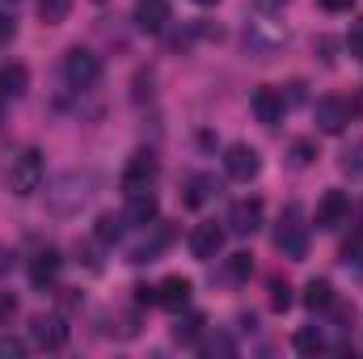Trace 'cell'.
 I'll return each mask as SVG.
<instances>
[{"label":"cell","instance_id":"17","mask_svg":"<svg viewBox=\"0 0 363 359\" xmlns=\"http://www.w3.org/2000/svg\"><path fill=\"white\" fill-rule=\"evenodd\" d=\"M26 89H30V68H26V64H17V60L0 64V97L9 101V97H21Z\"/></svg>","mask_w":363,"mask_h":359},{"label":"cell","instance_id":"39","mask_svg":"<svg viewBox=\"0 0 363 359\" xmlns=\"http://www.w3.org/2000/svg\"><path fill=\"white\" fill-rule=\"evenodd\" d=\"M359 220H363V207H359Z\"/></svg>","mask_w":363,"mask_h":359},{"label":"cell","instance_id":"36","mask_svg":"<svg viewBox=\"0 0 363 359\" xmlns=\"http://www.w3.org/2000/svg\"><path fill=\"white\" fill-rule=\"evenodd\" d=\"M194 4H203V9H207V4H220V0H194Z\"/></svg>","mask_w":363,"mask_h":359},{"label":"cell","instance_id":"5","mask_svg":"<svg viewBox=\"0 0 363 359\" xmlns=\"http://www.w3.org/2000/svg\"><path fill=\"white\" fill-rule=\"evenodd\" d=\"M64 81L72 89H93L101 81V60L93 55L89 47H68V55H64Z\"/></svg>","mask_w":363,"mask_h":359},{"label":"cell","instance_id":"10","mask_svg":"<svg viewBox=\"0 0 363 359\" xmlns=\"http://www.w3.org/2000/svg\"><path fill=\"white\" fill-rule=\"evenodd\" d=\"M355 118V110H351V101L347 97H321L317 101V127L325 131V136H338V131H347V123Z\"/></svg>","mask_w":363,"mask_h":359},{"label":"cell","instance_id":"27","mask_svg":"<svg viewBox=\"0 0 363 359\" xmlns=\"http://www.w3.org/2000/svg\"><path fill=\"white\" fill-rule=\"evenodd\" d=\"M203 326H207V321H203V313H190L186 321L174 326V338H178V343H194V338L203 334Z\"/></svg>","mask_w":363,"mask_h":359},{"label":"cell","instance_id":"41","mask_svg":"<svg viewBox=\"0 0 363 359\" xmlns=\"http://www.w3.org/2000/svg\"><path fill=\"white\" fill-rule=\"evenodd\" d=\"M97 4H101V0H97Z\"/></svg>","mask_w":363,"mask_h":359},{"label":"cell","instance_id":"14","mask_svg":"<svg viewBox=\"0 0 363 359\" xmlns=\"http://www.w3.org/2000/svg\"><path fill=\"white\" fill-rule=\"evenodd\" d=\"M60 267H64L60 250H38V254L30 258V283H34V287H51V283L60 279Z\"/></svg>","mask_w":363,"mask_h":359},{"label":"cell","instance_id":"25","mask_svg":"<svg viewBox=\"0 0 363 359\" xmlns=\"http://www.w3.org/2000/svg\"><path fill=\"white\" fill-rule=\"evenodd\" d=\"M224 275H228L233 283H245V279L254 275V254H228V263H224Z\"/></svg>","mask_w":363,"mask_h":359},{"label":"cell","instance_id":"22","mask_svg":"<svg viewBox=\"0 0 363 359\" xmlns=\"http://www.w3.org/2000/svg\"><path fill=\"white\" fill-rule=\"evenodd\" d=\"M123 216H97V228H93V237L101 241V245H114L118 237H123Z\"/></svg>","mask_w":363,"mask_h":359},{"label":"cell","instance_id":"1","mask_svg":"<svg viewBox=\"0 0 363 359\" xmlns=\"http://www.w3.org/2000/svg\"><path fill=\"white\" fill-rule=\"evenodd\" d=\"M89 199H93V174L68 170V174H60V178L51 182V190H47V211L68 220V216H77Z\"/></svg>","mask_w":363,"mask_h":359},{"label":"cell","instance_id":"19","mask_svg":"<svg viewBox=\"0 0 363 359\" xmlns=\"http://www.w3.org/2000/svg\"><path fill=\"white\" fill-rule=\"evenodd\" d=\"M169 241H174V228H165V224H161L152 241H144V245H135V250H131V263H152V258H157Z\"/></svg>","mask_w":363,"mask_h":359},{"label":"cell","instance_id":"11","mask_svg":"<svg viewBox=\"0 0 363 359\" xmlns=\"http://www.w3.org/2000/svg\"><path fill=\"white\" fill-rule=\"evenodd\" d=\"M220 250H224V228H220L216 220L194 224V233H190V254H194L199 263H211V258H220Z\"/></svg>","mask_w":363,"mask_h":359},{"label":"cell","instance_id":"15","mask_svg":"<svg viewBox=\"0 0 363 359\" xmlns=\"http://www.w3.org/2000/svg\"><path fill=\"white\" fill-rule=\"evenodd\" d=\"M157 304H161V309H174V313L186 309V304H190V279H186V275L161 279V283H157Z\"/></svg>","mask_w":363,"mask_h":359},{"label":"cell","instance_id":"9","mask_svg":"<svg viewBox=\"0 0 363 359\" xmlns=\"http://www.w3.org/2000/svg\"><path fill=\"white\" fill-rule=\"evenodd\" d=\"M262 216H267L262 199H237L233 211H228V233H237V237H254V233L262 228Z\"/></svg>","mask_w":363,"mask_h":359},{"label":"cell","instance_id":"34","mask_svg":"<svg viewBox=\"0 0 363 359\" xmlns=\"http://www.w3.org/2000/svg\"><path fill=\"white\" fill-rule=\"evenodd\" d=\"M13 34H17V21H13L9 13H0V47H4V43H9Z\"/></svg>","mask_w":363,"mask_h":359},{"label":"cell","instance_id":"3","mask_svg":"<svg viewBox=\"0 0 363 359\" xmlns=\"http://www.w3.org/2000/svg\"><path fill=\"white\" fill-rule=\"evenodd\" d=\"M43 153L38 148H21L17 157H13V165H9V190L13 194H34L38 186H43Z\"/></svg>","mask_w":363,"mask_h":359},{"label":"cell","instance_id":"12","mask_svg":"<svg viewBox=\"0 0 363 359\" xmlns=\"http://www.w3.org/2000/svg\"><path fill=\"white\" fill-rule=\"evenodd\" d=\"M250 106H254V114H258V123H262V127H279V123H283V110H287V101H283V89H271V85L254 89Z\"/></svg>","mask_w":363,"mask_h":359},{"label":"cell","instance_id":"23","mask_svg":"<svg viewBox=\"0 0 363 359\" xmlns=\"http://www.w3.org/2000/svg\"><path fill=\"white\" fill-rule=\"evenodd\" d=\"M68 13H72V0H38L43 26H60V21H68Z\"/></svg>","mask_w":363,"mask_h":359},{"label":"cell","instance_id":"7","mask_svg":"<svg viewBox=\"0 0 363 359\" xmlns=\"http://www.w3.org/2000/svg\"><path fill=\"white\" fill-rule=\"evenodd\" d=\"M347 216H351V199H347V190H325L321 199H317V211H313V224L317 228H338V224H347Z\"/></svg>","mask_w":363,"mask_h":359},{"label":"cell","instance_id":"32","mask_svg":"<svg viewBox=\"0 0 363 359\" xmlns=\"http://www.w3.org/2000/svg\"><path fill=\"white\" fill-rule=\"evenodd\" d=\"M342 263H347V267H363V237H355V241L342 245Z\"/></svg>","mask_w":363,"mask_h":359},{"label":"cell","instance_id":"26","mask_svg":"<svg viewBox=\"0 0 363 359\" xmlns=\"http://www.w3.org/2000/svg\"><path fill=\"white\" fill-rule=\"evenodd\" d=\"M342 174H351V178H363V140H355V144H347L342 148Z\"/></svg>","mask_w":363,"mask_h":359},{"label":"cell","instance_id":"31","mask_svg":"<svg viewBox=\"0 0 363 359\" xmlns=\"http://www.w3.org/2000/svg\"><path fill=\"white\" fill-rule=\"evenodd\" d=\"M13 317H17V296L0 292V326H13Z\"/></svg>","mask_w":363,"mask_h":359},{"label":"cell","instance_id":"2","mask_svg":"<svg viewBox=\"0 0 363 359\" xmlns=\"http://www.w3.org/2000/svg\"><path fill=\"white\" fill-rule=\"evenodd\" d=\"M274 245L283 250V258H296V263L308 254V228H304V216H300V207H296V203H287V207H283L279 228H274Z\"/></svg>","mask_w":363,"mask_h":359},{"label":"cell","instance_id":"6","mask_svg":"<svg viewBox=\"0 0 363 359\" xmlns=\"http://www.w3.org/2000/svg\"><path fill=\"white\" fill-rule=\"evenodd\" d=\"M30 338H34L43 351H64L68 338H72V326H68L60 313H38V317L30 321Z\"/></svg>","mask_w":363,"mask_h":359},{"label":"cell","instance_id":"30","mask_svg":"<svg viewBox=\"0 0 363 359\" xmlns=\"http://www.w3.org/2000/svg\"><path fill=\"white\" fill-rule=\"evenodd\" d=\"M347 51H351L355 60H363V17H355L351 30H347Z\"/></svg>","mask_w":363,"mask_h":359},{"label":"cell","instance_id":"16","mask_svg":"<svg viewBox=\"0 0 363 359\" xmlns=\"http://www.w3.org/2000/svg\"><path fill=\"white\" fill-rule=\"evenodd\" d=\"M123 220L135 224V228H148V224L157 220V194H152V190H144V194H127V211H123Z\"/></svg>","mask_w":363,"mask_h":359},{"label":"cell","instance_id":"35","mask_svg":"<svg viewBox=\"0 0 363 359\" xmlns=\"http://www.w3.org/2000/svg\"><path fill=\"white\" fill-rule=\"evenodd\" d=\"M351 4H355V0H321V9H325V13H347Z\"/></svg>","mask_w":363,"mask_h":359},{"label":"cell","instance_id":"4","mask_svg":"<svg viewBox=\"0 0 363 359\" xmlns=\"http://www.w3.org/2000/svg\"><path fill=\"white\" fill-rule=\"evenodd\" d=\"M161 178V161L148 153V148H140V153H131V161L123 165V194H144V190H152Z\"/></svg>","mask_w":363,"mask_h":359},{"label":"cell","instance_id":"33","mask_svg":"<svg viewBox=\"0 0 363 359\" xmlns=\"http://www.w3.org/2000/svg\"><path fill=\"white\" fill-rule=\"evenodd\" d=\"M21 355H26L21 338H0V359H21Z\"/></svg>","mask_w":363,"mask_h":359},{"label":"cell","instance_id":"37","mask_svg":"<svg viewBox=\"0 0 363 359\" xmlns=\"http://www.w3.org/2000/svg\"><path fill=\"white\" fill-rule=\"evenodd\" d=\"M4 4H21V0H4Z\"/></svg>","mask_w":363,"mask_h":359},{"label":"cell","instance_id":"20","mask_svg":"<svg viewBox=\"0 0 363 359\" xmlns=\"http://www.w3.org/2000/svg\"><path fill=\"white\" fill-rule=\"evenodd\" d=\"M304 304L317 313V309H330L334 304V287H330V279H308V287H304Z\"/></svg>","mask_w":363,"mask_h":359},{"label":"cell","instance_id":"29","mask_svg":"<svg viewBox=\"0 0 363 359\" xmlns=\"http://www.w3.org/2000/svg\"><path fill=\"white\" fill-rule=\"evenodd\" d=\"M271 309L274 313H287V309H291V287H287L283 279H274L271 283Z\"/></svg>","mask_w":363,"mask_h":359},{"label":"cell","instance_id":"38","mask_svg":"<svg viewBox=\"0 0 363 359\" xmlns=\"http://www.w3.org/2000/svg\"><path fill=\"white\" fill-rule=\"evenodd\" d=\"M0 258H4V250H0ZM0 270H4V263H0Z\"/></svg>","mask_w":363,"mask_h":359},{"label":"cell","instance_id":"21","mask_svg":"<svg viewBox=\"0 0 363 359\" xmlns=\"http://www.w3.org/2000/svg\"><path fill=\"white\" fill-rule=\"evenodd\" d=\"M287 161L296 165V170H308L313 161H317V140H291V148H287Z\"/></svg>","mask_w":363,"mask_h":359},{"label":"cell","instance_id":"28","mask_svg":"<svg viewBox=\"0 0 363 359\" xmlns=\"http://www.w3.org/2000/svg\"><path fill=\"white\" fill-rule=\"evenodd\" d=\"M237 351V343L228 338V334H211V338H203V355H233Z\"/></svg>","mask_w":363,"mask_h":359},{"label":"cell","instance_id":"40","mask_svg":"<svg viewBox=\"0 0 363 359\" xmlns=\"http://www.w3.org/2000/svg\"><path fill=\"white\" fill-rule=\"evenodd\" d=\"M0 101H4V97H0Z\"/></svg>","mask_w":363,"mask_h":359},{"label":"cell","instance_id":"18","mask_svg":"<svg viewBox=\"0 0 363 359\" xmlns=\"http://www.w3.org/2000/svg\"><path fill=\"white\" fill-rule=\"evenodd\" d=\"M216 190H220V182L211 178V174H190V178H186V194H182V203H186V207H203Z\"/></svg>","mask_w":363,"mask_h":359},{"label":"cell","instance_id":"8","mask_svg":"<svg viewBox=\"0 0 363 359\" xmlns=\"http://www.w3.org/2000/svg\"><path fill=\"white\" fill-rule=\"evenodd\" d=\"M224 170H228V178L250 182V178L262 174V157H258L254 144H228V153H224Z\"/></svg>","mask_w":363,"mask_h":359},{"label":"cell","instance_id":"24","mask_svg":"<svg viewBox=\"0 0 363 359\" xmlns=\"http://www.w3.org/2000/svg\"><path fill=\"white\" fill-rule=\"evenodd\" d=\"M296 351H300V355H317V351H325V334H321L317 326H304V330L296 334Z\"/></svg>","mask_w":363,"mask_h":359},{"label":"cell","instance_id":"13","mask_svg":"<svg viewBox=\"0 0 363 359\" xmlns=\"http://www.w3.org/2000/svg\"><path fill=\"white\" fill-rule=\"evenodd\" d=\"M169 0H140L135 4V26L144 30V34H161L165 26H169Z\"/></svg>","mask_w":363,"mask_h":359}]
</instances>
